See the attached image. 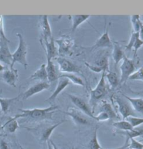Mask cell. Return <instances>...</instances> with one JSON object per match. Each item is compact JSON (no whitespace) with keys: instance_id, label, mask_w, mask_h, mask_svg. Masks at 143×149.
<instances>
[{"instance_id":"cell-1","label":"cell","mask_w":143,"mask_h":149,"mask_svg":"<svg viewBox=\"0 0 143 149\" xmlns=\"http://www.w3.org/2000/svg\"><path fill=\"white\" fill-rule=\"evenodd\" d=\"M58 108L57 106L51 105L50 107L43 109L34 108L32 109H20L22 113L16 115L12 118L15 120L19 118H28L33 120H43L46 118L52 119V115Z\"/></svg>"},{"instance_id":"cell-2","label":"cell","mask_w":143,"mask_h":149,"mask_svg":"<svg viewBox=\"0 0 143 149\" xmlns=\"http://www.w3.org/2000/svg\"><path fill=\"white\" fill-rule=\"evenodd\" d=\"M17 37L18 38L19 43L18 48L12 54V58H13V62H12L11 67L13 68V65L15 63H18L24 66L25 69H27L28 66V63L27 61V44L23 38L22 35L21 33H18Z\"/></svg>"},{"instance_id":"cell-3","label":"cell","mask_w":143,"mask_h":149,"mask_svg":"<svg viewBox=\"0 0 143 149\" xmlns=\"http://www.w3.org/2000/svg\"><path fill=\"white\" fill-rule=\"evenodd\" d=\"M105 72H103L101 74V79H100L97 86L95 88L92 89L90 91V99H89V104L90 107L93 108V112L94 111V108L97 104L98 102L101 100L103 97L108 93V88L106 86V83L105 81Z\"/></svg>"},{"instance_id":"cell-4","label":"cell","mask_w":143,"mask_h":149,"mask_svg":"<svg viewBox=\"0 0 143 149\" xmlns=\"http://www.w3.org/2000/svg\"><path fill=\"white\" fill-rule=\"evenodd\" d=\"M122 61V63L120 65V83H121V84L125 83L128 80L130 76L135 71V68H136L135 58L134 59H130V58H128L127 56H124Z\"/></svg>"},{"instance_id":"cell-5","label":"cell","mask_w":143,"mask_h":149,"mask_svg":"<svg viewBox=\"0 0 143 149\" xmlns=\"http://www.w3.org/2000/svg\"><path fill=\"white\" fill-rule=\"evenodd\" d=\"M55 60L59 65V70L63 73H79L80 68L69 59L63 56H58Z\"/></svg>"},{"instance_id":"cell-6","label":"cell","mask_w":143,"mask_h":149,"mask_svg":"<svg viewBox=\"0 0 143 149\" xmlns=\"http://www.w3.org/2000/svg\"><path fill=\"white\" fill-rule=\"evenodd\" d=\"M68 95H69V98L71 99V102L75 104L76 107L80 109V111L85 113L86 116L96 120V116L94 115V113H93L90 105H89L83 99L78 96H76V95H71V94H68Z\"/></svg>"},{"instance_id":"cell-7","label":"cell","mask_w":143,"mask_h":149,"mask_svg":"<svg viewBox=\"0 0 143 149\" xmlns=\"http://www.w3.org/2000/svg\"><path fill=\"white\" fill-rule=\"evenodd\" d=\"M114 101L117 104L118 109H119L123 120H125L129 116H135L133 109L128 102V101L127 102L119 96L114 97Z\"/></svg>"},{"instance_id":"cell-8","label":"cell","mask_w":143,"mask_h":149,"mask_svg":"<svg viewBox=\"0 0 143 149\" xmlns=\"http://www.w3.org/2000/svg\"><path fill=\"white\" fill-rule=\"evenodd\" d=\"M39 28L41 33V41H48L53 38L52 35L51 26L50 24L48 17L47 15H41L39 19Z\"/></svg>"},{"instance_id":"cell-9","label":"cell","mask_w":143,"mask_h":149,"mask_svg":"<svg viewBox=\"0 0 143 149\" xmlns=\"http://www.w3.org/2000/svg\"><path fill=\"white\" fill-rule=\"evenodd\" d=\"M64 113L70 116L71 119L76 125H87L89 124V120L87 118V116H86L85 113L78 109H75L73 107H69L68 110Z\"/></svg>"},{"instance_id":"cell-10","label":"cell","mask_w":143,"mask_h":149,"mask_svg":"<svg viewBox=\"0 0 143 149\" xmlns=\"http://www.w3.org/2000/svg\"><path fill=\"white\" fill-rule=\"evenodd\" d=\"M112 45H113V44H112L111 39H110V36H109L108 28L107 26V24H105L104 33L100 36V38L96 40L94 45L89 49L91 50H93V49H96L98 48H105V47L110 48V47H112Z\"/></svg>"},{"instance_id":"cell-11","label":"cell","mask_w":143,"mask_h":149,"mask_svg":"<svg viewBox=\"0 0 143 149\" xmlns=\"http://www.w3.org/2000/svg\"><path fill=\"white\" fill-rule=\"evenodd\" d=\"M55 42L58 45L59 56H63L70 52L73 45H74V41L73 39L69 37H63L60 39H57Z\"/></svg>"},{"instance_id":"cell-12","label":"cell","mask_w":143,"mask_h":149,"mask_svg":"<svg viewBox=\"0 0 143 149\" xmlns=\"http://www.w3.org/2000/svg\"><path fill=\"white\" fill-rule=\"evenodd\" d=\"M8 42H9L1 39V44H0V61L3 62L5 64L10 65V67H11L13 58H12V53L10 52V49L8 45Z\"/></svg>"},{"instance_id":"cell-13","label":"cell","mask_w":143,"mask_h":149,"mask_svg":"<svg viewBox=\"0 0 143 149\" xmlns=\"http://www.w3.org/2000/svg\"><path fill=\"white\" fill-rule=\"evenodd\" d=\"M50 88V84L47 81H40V82L36 83L31 87L28 88L27 91L23 93L22 96L24 100H27V99L29 98L35 94L39 93L41 92L45 91V90L48 89Z\"/></svg>"},{"instance_id":"cell-14","label":"cell","mask_w":143,"mask_h":149,"mask_svg":"<svg viewBox=\"0 0 143 149\" xmlns=\"http://www.w3.org/2000/svg\"><path fill=\"white\" fill-rule=\"evenodd\" d=\"M41 45H44L43 49L46 52L47 59L53 60V58H55L59 56L58 47L55 45L54 38H52L50 40L48 41H41Z\"/></svg>"},{"instance_id":"cell-15","label":"cell","mask_w":143,"mask_h":149,"mask_svg":"<svg viewBox=\"0 0 143 149\" xmlns=\"http://www.w3.org/2000/svg\"><path fill=\"white\" fill-rule=\"evenodd\" d=\"M18 71L13 68H10V69L4 70L1 74V78L9 86H16V82L18 80Z\"/></svg>"},{"instance_id":"cell-16","label":"cell","mask_w":143,"mask_h":149,"mask_svg":"<svg viewBox=\"0 0 143 149\" xmlns=\"http://www.w3.org/2000/svg\"><path fill=\"white\" fill-rule=\"evenodd\" d=\"M70 84V81L65 77H59L58 83L57 84V87L55 89L53 94L46 100V101H54L57 97L58 96L62 91Z\"/></svg>"},{"instance_id":"cell-17","label":"cell","mask_w":143,"mask_h":149,"mask_svg":"<svg viewBox=\"0 0 143 149\" xmlns=\"http://www.w3.org/2000/svg\"><path fill=\"white\" fill-rule=\"evenodd\" d=\"M30 79L32 80H39L41 81H46L48 80V74L46 71V65L45 63L39 67L37 70L32 74Z\"/></svg>"},{"instance_id":"cell-18","label":"cell","mask_w":143,"mask_h":149,"mask_svg":"<svg viewBox=\"0 0 143 149\" xmlns=\"http://www.w3.org/2000/svg\"><path fill=\"white\" fill-rule=\"evenodd\" d=\"M128 101L134 111L143 113V99L141 97H130L126 95H123Z\"/></svg>"},{"instance_id":"cell-19","label":"cell","mask_w":143,"mask_h":149,"mask_svg":"<svg viewBox=\"0 0 143 149\" xmlns=\"http://www.w3.org/2000/svg\"><path fill=\"white\" fill-rule=\"evenodd\" d=\"M91 17L90 15H71V19L72 21V27H71V31L74 32L80 24L88 19Z\"/></svg>"},{"instance_id":"cell-20","label":"cell","mask_w":143,"mask_h":149,"mask_svg":"<svg viewBox=\"0 0 143 149\" xmlns=\"http://www.w3.org/2000/svg\"><path fill=\"white\" fill-rule=\"evenodd\" d=\"M46 71L48 74V80L50 82H53L58 79L56 68L53 60L47 59V65H46Z\"/></svg>"},{"instance_id":"cell-21","label":"cell","mask_w":143,"mask_h":149,"mask_svg":"<svg viewBox=\"0 0 143 149\" xmlns=\"http://www.w3.org/2000/svg\"><path fill=\"white\" fill-rule=\"evenodd\" d=\"M113 52H112V58L115 63V65H117L118 63L120 62L121 60H123L125 54L124 51L121 49V47L118 42H114L113 44Z\"/></svg>"},{"instance_id":"cell-22","label":"cell","mask_w":143,"mask_h":149,"mask_svg":"<svg viewBox=\"0 0 143 149\" xmlns=\"http://www.w3.org/2000/svg\"><path fill=\"white\" fill-rule=\"evenodd\" d=\"M59 77L67 78V79L70 81V82H72L73 84H74L75 85H78V86H85V84H84L83 79L74 73H63L60 74V75L58 77V78Z\"/></svg>"},{"instance_id":"cell-23","label":"cell","mask_w":143,"mask_h":149,"mask_svg":"<svg viewBox=\"0 0 143 149\" xmlns=\"http://www.w3.org/2000/svg\"><path fill=\"white\" fill-rule=\"evenodd\" d=\"M101 111L106 113L109 116L110 119L117 120L119 118V116H117L115 111H114L113 108H112V105L110 103H108V102H103L101 107Z\"/></svg>"},{"instance_id":"cell-24","label":"cell","mask_w":143,"mask_h":149,"mask_svg":"<svg viewBox=\"0 0 143 149\" xmlns=\"http://www.w3.org/2000/svg\"><path fill=\"white\" fill-rule=\"evenodd\" d=\"M20 95H18L15 97L12 98H2L0 97V107H1V111L4 113H6L9 109L10 106L13 102H15L19 98Z\"/></svg>"},{"instance_id":"cell-25","label":"cell","mask_w":143,"mask_h":149,"mask_svg":"<svg viewBox=\"0 0 143 149\" xmlns=\"http://www.w3.org/2000/svg\"><path fill=\"white\" fill-rule=\"evenodd\" d=\"M65 121L66 120H62V121L60 122V123H57V124H55V125H52L50 127H47V128L43 132L42 135H41V140L42 141H46V142H47L48 140H49L50 137L52 133L53 132V131H54L55 129L59 126V125L64 123Z\"/></svg>"},{"instance_id":"cell-26","label":"cell","mask_w":143,"mask_h":149,"mask_svg":"<svg viewBox=\"0 0 143 149\" xmlns=\"http://www.w3.org/2000/svg\"><path fill=\"white\" fill-rule=\"evenodd\" d=\"M105 77L108 79L110 88L112 89L115 88L119 84V78H118L117 74L114 72L109 71L108 72H105Z\"/></svg>"},{"instance_id":"cell-27","label":"cell","mask_w":143,"mask_h":149,"mask_svg":"<svg viewBox=\"0 0 143 149\" xmlns=\"http://www.w3.org/2000/svg\"><path fill=\"white\" fill-rule=\"evenodd\" d=\"M3 128H5L7 132L10 133H14L19 128V124L18 123L17 120L10 118L4 125H2Z\"/></svg>"},{"instance_id":"cell-28","label":"cell","mask_w":143,"mask_h":149,"mask_svg":"<svg viewBox=\"0 0 143 149\" xmlns=\"http://www.w3.org/2000/svg\"><path fill=\"white\" fill-rule=\"evenodd\" d=\"M112 125L114 127L118 129V130H123V131H130L134 129L131 125L128 123L127 120H119V121H115L112 123Z\"/></svg>"},{"instance_id":"cell-29","label":"cell","mask_w":143,"mask_h":149,"mask_svg":"<svg viewBox=\"0 0 143 149\" xmlns=\"http://www.w3.org/2000/svg\"><path fill=\"white\" fill-rule=\"evenodd\" d=\"M94 65H95L96 66L103 69V72H107L109 71V63L108 56L104 55L101 56V58H99L98 60H96V61L94 62Z\"/></svg>"},{"instance_id":"cell-30","label":"cell","mask_w":143,"mask_h":149,"mask_svg":"<svg viewBox=\"0 0 143 149\" xmlns=\"http://www.w3.org/2000/svg\"><path fill=\"white\" fill-rule=\"evenodd\" d=\"M130 22L133 26V32H139L140 30L142 22L140 19V16L139 15H133L130 16Z\"/></svg>"},{"instance_id":"cell-31","label":"cell","mask_w":143,"mask_h":149,"mask_svg":"<svg viewBox=\"0 0 143 149\" xmlns=\"http://www.w3.org/2000/svg\"><path fill=\"white\" fill-rule=\"evenodd\" d=\"M97 132L98 127H96L95 130H94V134H93L92 139L90 140V141L88 143V147L89 149H101V145H100L99 142V140H98Z\"/></svg>"},{"instance_id":"cell-32","label":"cell","mask_w":143,"mask_h":149,"mask_svg":"<svg viewBox=\"0 0 143 149\" xmlns=\"http://www.w3.org/2000/svg\"><path fill=\"white\" fill-rule=\"evenodd\" d=\"M125 120H127L133 128L138 127L139 125L143 124V118H140V117L129 116L126 118Z\"/></svg>"},{"instance_id":"cell-33","label":"cell","mask_w":143,"mask_h":149,"mask_svg":"<svg viewBox=\"0 0 143 149\" xmlns=\"http://www.w3.org/2000/svg\"><path fill=\"white\" fill-rule=\"evenodd\" d=\"M138 38H140L139 32H132L129 42H128V43L126 45V47H125L126 50H131V49H133V46L134 45V43H135V40H136Z\"/></svg>"},{"instance_id":"cell-34","label":"cell","mask_w":143,"mask_h":149,"mask_svg":"<svg viewBox=\"0 0 143 149\" xmlns=\"http://www.w3.org/2000/svg\"><path fill=\"white\" fill-rule=\"evenodd\" d=\"M128 79L130 80H136V81H143V67H141L137 70L136 71L133 72L130 76Z\"/></svg>"},{"instance_id":"cell-35","label":"cell","mask_w":143,"mask_h":149,"mask_svg":"<svg viewBox=\"0 0 143 149\" xmlns=\"http://www.w3.org/2000/svg\"><path fill=\"white\" fill-rule=\"evenodd\" d=\"M130 143H128V148L129 149H143V143L139 142L135 139H130Z\"/></svg>"},{"instance_id":"cell-36","label":"cell","mask_w":143,"mask_h":149,"mask_svg":"<svg viewBox=\"0 0 143 149\" xmlns=\"http://www.w3.org/2000/svg\"><path fill=\"white\" fill-rule=\"evenodd\" d=\"M142 45H143V41L140 38H138L136 40H135V43H134V45L133 46V49L134 50V55H133L134 58H136L137 51L142 47Z\"/></svg>"},{"instance_id":"cell-37","label":"cell","mask_w":143,"mask_h":149,"mask_svg":"<svg viewBox=\"0 0 143 149\" xmlns=\"http://www.w3.org/2000/svg\"><path fill=\"white\" fill-rule=\"evenodd\" d=\"M0 38L1 40H4L6 41L10 42V40L6 38L4 33V19L2 15H0Z\"/></svg>"},{"instance_id":"cell-38","label":"cell","mask_w":143,"mask_h":149,"mask_svg":"<svg viewBox=\"0 0 143 149\" xmlns=\"http://www.w3.org/2000/svg\"><path fill=\"white\" fill-rule=\"evenodd\" d=\"M110 119L109 116L106 113L101 111L97 116H96V120L98 121H105V120H108Z\"/></svg>"},{"instance_id":"cell-39","label":"cell","mask_w":143,"mask_h":149,"mask_svg":"<svg viewBox=\"0 0 143 149\" xmlns=\"http://www.w3.org/2000/svg\"><path fill=\"white\" fill-rule=\"evenodd\" d=\"M85 65H86V66H87V68H88L89 69H90V70H92V72H96V73H99V72H103V69L101 68H99V67L96 66V65H94V64H93V65L89 64V63H87V62H86V63H85Z\"/></svg>"},{"instance_id":"cell-40","label":"cell","mask_w":143,"mask_h":149,"mask_svg":"<svg viewBox=\"0 0 143 149\" xmlns=\"http://www.w3.org/2000/svg\"><path fill=\"white\" fill-rule=\"evenodd\" d=\"M0 149H9L8 143L4 139L0 140Z\"/></svg>"},{"instance_id":"cell-41","label":"cell","mask_w":143,"mask_h":149,"mask_svg":"<svg viewBox=\"0 0 143 149\" xmlns=\"http://www.w3.org/2000/svg\"><path fill=\"white\" fill-rule=\"evenodd\" d=\"M139 35H140V38L143 41V23L141 26L140 31H139Z\"/></svg>"},{"instance_id":"cell-42","label":"cell","mask_w":143,"mask_h":149,"mask_svg":"<svg viewBox=\"0 0 143 149\" xmlns=\"http://www.w3.org/2000/svg\"><path fill=\"white\" fill-rule=\"evenodd\" d=\"M47 146H48V149H53V146H52L51 142L50 140H48V141H47Z\"/></svg>"},{"instance_id":"cell-43","label":"cell","mask_w":143,"mask_h":149,"mask_svg":"<svg viewBox=\"0 0 143 149\" xmlns=\"http://www.w3.org/2000/svg\"><path fill=\"white\" fill-rule=\"evenodd\" d=\"M4 69H5V67L1 63H0V72L4 71Z\"/></svg>"},{"instance_id":"cell-44","label":"cell","mask_w":143,"mask_h":149,"mask_svg":"<svg viewBox=\"0 0 143 149\" xmlns=\"http://www.w3.org/2000/svg\"><path fill=\"white\" fill-rule=\"evenodd\" d=\"M50 142H51L52 146H53V149H59V148H58V147H57V146H56V145L55 144V143L53 142V141H50Z\"/></svg>"},{"instance_id":"cell-45","label":"cell","mask_w":143,"mask_h":149,"mask_svg":"<svg viewBox=\"0 0 143 149\" xmlns=\"http://www.w3.org/2000/svg\"><path fill=\"white\" fill-rule=\"evenodd\" d=\"M3 129V127H2V125H1V123H0V132H1V130H2Z\"/></svg>"},{"instance_id":"cell-46","label":"cell","mask_w":143,"mask_h":149,"mask_svg":"<svg viewBox=\"0 0 143 149\" xmlns=\"http://www.w3.org/2000/svg\"><path fill=\"white\" fill-rule=\"evenodd\" d=\"M20 149H25L22 146H20Z\"/></svg>"},{"instance_id":"cell-47","label":"cell","mask_w":143,"mask_h":149,"mask_svg":"<svg viewBox=\"0 0 143 149\" xmlns=\"http://www.w3.org/2000/svg\"><path fill=\"white\" fill-rule=\"evenodd\" d=\"M71 149H76V148H75V147H73H73H72V148H71Z\"/></svg>"},{"instance_id":"cell-48","label":"cell","mask_w":143,"mask_h":149,"mask_svg":"<svg viewBox=\"0 0 143 149\" xmlns=\"http://www.w3.org/2000/svg\"><path fill=\"white\" fill-rule=\"evenodd\" d=\"M0 118H1V112H0Z\"/></svg>"},{"instance_id":"cell-49","label":"cell","mask_w":143,"mask_h":149,"mask_svg":"<svg viewBox=\"0 0 143 149\" xmlns=\"http://www.w3.org/2000/svg\"><path fill=\"white\" fill-rule=\"evenodd\" d=\"M101 149H105V148H102V147H101Z\"/></svg>"},{"instance_id":"cell-50","label":"cell","mask_w":143,"mask_h":149,"mask_svg":"<svg viewBox=\"0 0 143 149\" xmlns=\"http://www.w3.org/2000/svg\"><path fill=\"white\" fill-rule=\"evenodd\" d=\"M142 138H143V135H142Z\"/></svg>"},{"instance_id":"cell-51","label":"cell","mask_w":143,"mask_h":149,"mask_svg":"<svg viewBox=\"0 0 143 149\" xmlns=\"http://www.w3.org/2000/svg\"><path fill=\"white\" fill-rule=\"evenodd\" d=\"M142 93H143V91H142Z\"/></svg>"}]
</instances>
